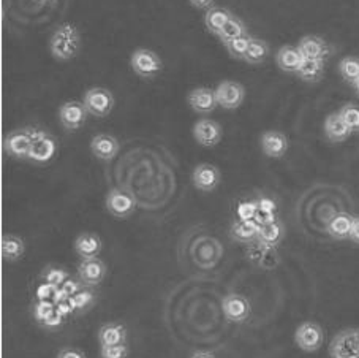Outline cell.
<instances>
[{"label": "cell", "mask_w": 359, "mask_h": 358, "mask_svg": "<svg viewBox=\"0 0 359 358\" xmlns=\"http://www.w3.org/2000/svg\"><path fill=\"white\" fill-rule=\"evenodd\" d=\"M283 238H285V227L278 219L266 222V224L259 225L257 241L263 243L266 246H271V248H277V246L282 243Z\"/></svg>", "instance_id": "obj_26"}, {"label": "cell", "mask_w": 359, "mask_h": 358, "mask_svg": "<svg viewBox=\"0 0 359 358\" xmlns=\"http://www.w3.org/2000/svg\"><path fill=\"white\" fill-rule=\"evenodd\" d=\"M330 358H359V326L337 331L327 349Z\"/></svg>", "instance_id": "obj_2"}, {"label": "cell", "mask_w": 359, "mask_h": 358, "mask_svg": "<svg viewBox=\"0 0 359 358\" xmlns=\"http://www.w3.org/2000/svg\"><path fill=\"white\" fill-rule=\"evenodd\" d=\"M258 230L259 224L257 220H236L233 222L230 228V237L236 243L241 244H252L258 239Z\"/></svg>", "instance_id": "obj_23"}, {"label": "cell", "mask_w": 359, "mask_h": 358, "mask_svg": "<svg viewBox=\"0 0 359 358\" xmlns=\"http://www.w3.org/2000/svg\"><path fill=\"white\" fill-rule=\"evenodd\" d=\"M353 89H355V92H356V95L359 97V79H358V81H356L355 84H353Z\"/></svg>", "instance_id": "obj_48"}, {"label": "cell", "mask_w": 359, "mask_h": 358, "mask_svg": "<svg viewBox=\"0 0 359 358\" xmlns=\"http://www.w3.org/2000/svg\"><path fill=\"white\" fill-rule=\"evenodd\" d=\"M72 298L76 307V316H83V314L89 312L97 305L98 293L95 292L94 287H84L75 296H72Z\"/></svg>", "instance_id": "obj_31"}, {"label": "cell", "mask_w": 359, "mask_h": 358, "mask_svg": "<svg viewBox=\"0 0 359 358\" xmlns=\"http://www.w3.org/2000/svg\"><path fill=\"white\" fill-rule=\"evenodd\" d=\"M59 287H54L51 284L48 282H43L39 286L35 292V300H54V295H55V290Z\"/></svg>", "instance_id": "obj_43"}, {"label": "cell", "mask_w": 359, "mask_h": 358, "mask_svg": "<svg viewBox=\"0 0 359 358\" xmlns=\"http://www.w3.org/2000/svg\"><path fill=\"white\" fill-rule=\"evenodd\" d=\"M128 331L122 322H108L98 329L97 339L100 347H109V345L127 344Z\"/></svg>", "instance_id": "obj_20"}, {"label": "cell", "mask_w": 359, "mask_h": 358, "mask_svg": "<svg viewBox=\"0 0 359 358\" xmlns=\"http://www.w3.org/2000/svg\"><path fill=\"white\" fill-rule=\"evenodd\" d=\"M191 183L201 192H214L222 183V173L212 164H200L195 166L194 173H191Z\"/></svg>", "instance_id": "obj_12"}, {"label": "cell", "mask_w": 359, "mask_h": 358, "mask_svg": "<svg viewBox=\"0 0 359 358\" xmlns=\"http://www.w3.org/2000/svg\"><path fill=\"white\" fill-rule=\"evenodd\" d=\"M73 248H75L78 257L81 258V260H84V258H95L100 256V252L103 249V243H102V238L98 237L97 233L83 232L76 237Z\"/></svg>", "instance_id": "obj_19"}, {"label": "cell", "mask_w": 359, "mask_h": 358, "mask_svg": "<svg viewBox=\"0 0 359 358\" xmlns=\"http://www.w3.org/2000/svg\"><path fill=\"white\" fill-rule=\"evenodd\" d=\"M294 343L302 352L313 354L325 343V331L317 322H302L294 331Z\"/></svg>", "instance_id": "obj_7"}, {"label": "cell", "mask_w": 359, "mask_h": 358, "mask_svg": "<svg viewBox=\"0 0 359 358\" xmlns=\"http://www.w3.org/2000/svg\"><path fill=\"white\" fill-rule=\"evenodd\" d=\"M298 49L304 59L326 60L331 55V46L318 35H306L298 43Z\"/></svg>", "instance_id": "obj_17"}, {"label": "cell", "mask_w": 359, "mask_h": 358, "mask_svg": "<svg viewBox=\"0 0 359 358\" xmlns=\"http://www.w3.org/2000/svg\"><path fill=\"white\" fill-rule=\"evenodd\" d=\"M323 128H325L326 138L330 140L331 143H344V141L348 140L350 135L353 133L350 131V127L345 124L342 116L339 114V111L326 117Z\"/></svg>", "instance_id": "obj_22"}, {"label": "cell", "mask_w": 359, "mask_h": 358, "mask_svg": "<svg viewBox=\"0 0 359 358\" xmlns=\"http://www.w3.org/2000/svg\"><path fill=\"white\" fill-rule=\"evenodd\" d=\"M194 138L198 145L214 147L224 138V128L214 119H200L194 126Z\"/></svg>", "instance_id": "obj_14"}, {"label": "cell", "mask_w": 359, "mask_h": 358, "mask_svg": "<svg viewBox=\"0 0 359 358\" xmlns=\"http://www.w3.org/2000/svg\"><path fill=\"white\" fill-rule=\"evenodd\" d=\"M119 150V141L109 133H97L95 137L90 140V152L94 154L98 160H102V162H111V160L117 156Z\"/></svg>", "instance_id": "obj_16"}, {"label": "cell", "mask_w": 359, "mask_h": 358, "mask_svg": "<svg viewBox=\"0 0 359 358\" xmlns=\"http://www.w3.org/2000/svg\"><path fill=\"white\" fill-rule=\"evenodd\" d=\"M41 2H45V4H54V2H57V0H41Z\"/></svg>", "instance_id": "obj_49"}, {"label": "cell", "mask_w": 359, "mask_h": 358, "mask_svg": "<svg viewBox=\"0 0 359 358\" xmlns=\"http://www.w3.org/2000/svg\"><path fill=\"white\" fill-rule=\"evenodd\" d=\"M268 55H269L268 41L252 37L244 62L250 64V65H259V64H263L266 59H268Z\"/></svg>", "instance_id": "obj_30"}, {"label": "cell", "mask_w": 359, "mask_h": 358, "mask_svg": "<svg viewBox=\"0 0 359 358\" xmlns=\"http://www.w3.org/2000/svg\"><path fill=\"white\" fill-rule=\"evenodd\" d=\"M49 49H51L53 58L60 62L76 58L78 53L81 51V34L75 24H60L49 40Z\"/></svg>", "instance_id": "obj_1"}, {"label": "cell", "mask_w": 359, "mask_h": 358, "mask_svg": "<svg viewBox=\"0 0 359 358\" xmlns=\"http://www.w3.org/2000/svg\"><path fill=\"white\" fill-rule=\"evenodd\" d=\"M231 16H233V13L228 8L210 7L206 11V15H204V24H206V29L210 34L219 35L225 24L231 20Z\"/></svg>", "instance_id": "obj_29"}, {"label": "cell", "mask_w": 359, "mask_h": 358, "mask_svg": "<svg viewBox=\"0 0 359 358\" xmlns=\"http://www.w3.org/2000/svg\"><path fill=\"white\" fill-rule=\"evenodd\" d=\"M302 59L304 58H302V54L299 53L298 46L292 45L282 46L276 54V62L278 65V69L285 73H293V75H296V72H298Z\"/></svg>", "instance_id": "obj_24"}, {"label": "cell", "mask_w": 359, "mask_h": 358, "mask_svg": "<svg viewBox=\"0 0 359 358\" xmlns=\"http://www.w3.org/2000/svg\"><path fill=\"white\" fill-rule=\"evenodd\" d=\"M250 40H252L250 35H244V37H239V39H236V40L228 41V43H225L226 51L230 53L231 58L238 59V60H244L247 49H249V45H250Z\"/></svg>", "instance_id": "obj_36"}, {"label": "cell", "mask_w": 359, "mask_h": 358, "mask_svg": "<svg viewBox=\"0 0 359 358\" xmlns=\"http://www.w3.org/2000/svg\"><path fill=\"white\" fill-rule=\"evenodd\" d=\"M70 276L72 274L68 273L65 268L59 267V265H48V267L43 268L41 274H40L43 282L51 284V286H54V287H60L62 284H64Z\"/></svg>", "instance_id": "obj_34"}, {"label": "cell", "mask_w": 359, "mask_h": 358, "mask_svg": "<svg viewBox=\"0 0 359 358\" xmlns=\"http://www.w3.org/2000/svg\"><path fill=\"white\" fill-rule=\"evenodd\" d=\"M89 111L84 107L83 102L78 100H70L65 102L62 107L59 108V121L62 127L68 132H75L79 131L88 121Z\"/></svg>", "instance_id": "obj_9"}, {"label": "cell", "mask_w": 359, "mask_h": 358, "mask_svg": "<svg viewBox=\"0 0 359 358\" xmlns=\"http://www.w3.org/2000/svg\"><path fill=\"white\" fill-rule=\"evenodd\" d=\"M353 218H355V216H350L346 213H339L336 216H332L331 220L327 222L326 225V230L330 233V237L332 239H337V241L348 239L353 225Z\"/></svg>", "instance_id": "obj_27"}, {"label": "cell", "mask_w": 359, "mask_h": 358, "mask_svg": "<svg viewBox=\"0 0 359 358\" xmlns=\"http://www.w3.org/2000/svg\"><path fill=\"white\" fill-rule=\"evenodd\" d=\"M104 206L113 218L127 219L135 213L136 200L126 190L111 189L107 194V199H104Z\"/></svg>", "instance_id": "obj_8"}, {"label": "cell", "mask_w": 359, "mask_h": 358, "mask_svg": "<svg viewBox=\"0 0 359 358\" xmlns=\"http://www.w3.org/2000/svg\"><path fill=\"white\" fill-rule=\"evenodd\" d=\"M190 4L194 5L195 8H200V10H209L210 7H212L214 0H190Z\"/></svg>", "instance_id": "obj_46"}, {"label": "cell", "mask_w": 359, "mask_h": 358, "mask_svg": "<svg viewBox=\"0 0 359 358\" xmlns=\"http://www.w3.org/2000/svg\"><path fill=\"white\" fill-rule=\"evenodd\" d=\"M215 97H217L219 107L224 110H238L245 98V88L238 81L226 79V81H222L217 86Z\"/></svg>", "instance_id": "obj_11"}, {"label": "cell", "mask_w": 359, "mask_h": 358, "mask_svg": "<svg viewBox=\"0 0 359 358\" xmlns=\"http://www.w3.org/2000/svg\"><path fill=\"white\" fill-rule=\"evenodd\" d=\"M339 73L344 81L348 84H355L359 79V58L356 55H346L339 62Z\"/></svg>", "instance_id": "obj_33"}, {"label": "cell", "mask_w": 359, "mask_h": 358, "mask_svg": "<svg viewBox=\"0 0 359 358\" xmlns=\"http://www.w3.org/2000/svg\"><path fill=\"white\" fill-rule=\"evenodd\" d=\"M86 286L83 284V281L79 279V277L76 276H70L68 279L62 284V286L59 287L62 290V293L67 295V296H75L79 290H83Z\"/></svg>", "instance_id": "obj_41"}, {"label": "cell", "mask_w": 359, "mask_h": 358, "mask_svg": "<svg viewBox=\"0 0 359 358\" xmlns=\"http://www.w3.org/2000/svg\"><path fill=\"white\" fill-rule=\"evenodd\" d=\"M26 252V243L21 237L13 233H5L2 237V258L8 263L21 260Z\"/></svg>", "instance_id": "obj_25"}, {"label": "cell", "mask_w": 359, "mask_h": 358, "mask_svg": "<svg viewBox=\"0 0 359 358\" xmlns=\"http://www.w3.org/2000/svg\"><path fill=\"white\" fill-rule=\"evenodd\" d=\"M296 75L306 83H318L325 77V60L302 59Z\"/></svg>", "instance_id": "obj_28"}, {"label": "cell", "mask_w": 359, "mask_h": 358, "mask_svg": "<svg viewBox=\"0 0 359 358\" xmlns=\"http://www.w3.org/2000/svg\"><path fill=\"white\" fill-rule=\"evenodd\" d=\"M55 358H88L84 352L78 347H72V345H67V347H62L57 352V357Z\"/></svg>", "instance_id": "obj_44"}, {"label": "cell", "mask_w": 359, "mask_h": 358, "mask_svg": "<svg viewBox=\"0 0 359 358\" xmlns=\"http://www.w3.org/2000/svg\"><path fill=\"white\" fill-rule=\"evenodd\" d=\"M34 127H22L11 131L4 137V151L10 157L18 160H27L30 147H32Z\"/></svg>", "instance_id": "obj_5"}, {"label": "cell", "mask_w": 359, "mask_h": 358, "mask_svg": "<svg viewBox=\"0 0 359 358\" xmlns=\"http://www.w3.org/2000/svg\"><path fill=\"white\" fill-rule=\"evenodd\" d=\"M339 114L342 116L345 124L350 127L351 132H359V105L356 103H345L339 110Z\"/></svg>", "instance_id": "obj_37"}, {"label": "cell", "mask_w": 359, "mask_h": 358, "mask_svg": "<svg viewBox=\"0 0 359 358\" xmlns=\"http://www.w3.org/2000/svg\"><path fill=\"white\" fill-rule=\"evenodd\" d=\"M79 279L83 281L86 287H98L100 284L107 279L108 276V267L102 258H84L78 265V274Z\"/></svg>", "instance_id": "obj_10"}, {"label": "cell", "mask_w": 359, "mask_h": 358, "mask_svg": "<svg viewBox=\"0 0 359 358\" xmlns=\"http://www.w3.org/2000/svg\"><path fill=\"white\" fill-rule=\"evenodd\" d=\"M247 257L250 258V262H253L262 268H274L278 262L276 248H271V246H266L259 241L249 244Z\"/></svg>", "instance_id": "obj_21"}, {"label": "cell", "mask_w": 359, "mask_h": 358, "mask_svg": "<svg viewBox=\"0 0 359 358\" xmlns=\"http://www.w3.org/2000/svg\"><path fill=\"white\" fill-rule=\"evenodd\" d=\"M258 214L257 200H247L239 203L238 206V219L239 220H255Z\"/></svg>", "instance_id": "obj_38"}, {"label": "cell", "mask_w": 359, "mask_h": 358, "mask_svg": "<svg viewBox=\"0 0 359 358\" xmlns=\"http://www.w3.org/2000/svg\"><path fill=\"white\" fill-rule=\"evenodd\" d=\"M128 354H130V349L127 344L100 347V358H128Z\"/></svg>", "instance_id": "obj_40"}, {"label": "cell", "mask_w": 359, "mask_h": 358, "mask_svg": "<svg viewBox=\"0 0 359 358\" xmlns=\"http://www.w3.org/2000/svg\"><path fill=\"white\" fill-rule=\"evenodd\" d=\"M130 65H132L136 75L146 79L157 77L163 69V62L160 55L149 48L135 49L132 58H130Z\"/></svg>", "instance_id": "obj_4"}, {"label": "cell", "mask_w": 359, "mask_h": 358, "mask_svg": "<svg viewBox=\"0 0 359 358\" xmlns=\"http://www.w3.org/2000/svg\"><path fill=\"white\" fill-rule=\"evenodd\" d=\"M190 358H217V357H215L214 352L210 350H196L191 354Z\"/></svg>", "instance_id": "obj_47"}, {"label": "cell", "mask_w": 359, "mask_h": 358, "mask_svg": "<svg viewBox=\"0 0 359 358\" xmlns=\"http://www.w3.org/2000/svg\"><path fill=\"white\" fill-rule=\"evenodd\" d=\"M57 147V140H55L51 133L34 127L32 147H30L27 160L36 165H46L55 157Z\"/></svg>", "instance_id": "obj_3"}, {"label": "cell", "mask_w": 359, "mask_h": 358, "mask_svg": "<svg viewBox=\"0 0 359 358\" xmlns=\"http://www.w3.org/2000/svg\"><path fill=\"white\" fill-rule=\"evenodd\" d=\"M244 35H249L244 21L241 20V18L233 15L231 20L225 24L224 29L220 30V34L217 37H219V40L225 45V43L236 40V39H239V37H244Z\"/></svg>", "instance_id": "obj_32"}, {"label": "cell", "mask_w": 359, "mask_h": 358, "mask_svg": "<svg viewBox=\"0 0 359 358\" xmlns=\"http://www.w3.org/2000/svg\"><path fill=\"white\" fill-rule=\"evenodd\" d=\"M65 320L67 319L62 316V314L57 310H54L45 320H43L40 326H41V329H45L46 331H55V330H59V329H62V326H64Z\"/></svg>", "instance_id": "obj_39"}, {"label": "cell", "mask_w": 359, "mask_h": 358, "mask_svg": "<svg viewBox=\"0 0 359 358\" xmlns=\"http://www.w3.org/2000/svg\"><path fill=\"white\" fill-rule=\"evenodd\" d=\"M222 311L226 320L234 324H243L250 317V303L245 296L239 293H228L222 300Z\"/></svg>", "instance_id": "obj_13"}, {"label": "cell", "mask_w": 359, "mask_h": 358, "mask_svg": "<svg viewBox=\"0 0 359 358\" xmlns=\"http://www.w3.org/2000/svg\"><path fill=\"white\" fill-rule=\"evenodd\" d=\"M83 103L90 116L107 117L114 108V95L113 92L103 88V86H95V88L86 92Z\"/></svg>", "instance_id": "obj_6"}, {"label": "cell", "mask_w": 359, "mask_h": 358, "mask_svg": "<svg viewBox=\"0 0 359 358\" xmlns=\"http://www.w3.org/2000/svg\"><path fill=\"white\" fill-rule=\"evenodd\" d=\"M350 241L359 246V216L353 218V225H351V232H350Z\"/></svg>", "instance_id": "obj_45"}, {"label": "cell", "mask_w": 359, "mask_h": 358, "mask_svg": "<svg viewBox=\"0 0 359 358\" xmlns=\"http://www.w3.org/2000/svg\"><path fill=\"white\" fill-rule=\"evenodd\" d=\"M54 310H55V303L53 300H34L32 305H30V312H32V317L39 325Z\"/></svg>", "instance_id": "obj_35"}, {"label": "cell", "mask_w": 359, "mask_h": 358, "mask_svg": "<svg viewBox=\"0 0 359 358\" xmlns=\"http://www.w3.org/2000/svg\"><path fill=\"white\" fill-rule=\"evenodd\" d=\"M55 310H57L65 319L76 316V307H75V303H73L72 296H65V298L59 300L57 303H55Z\"/></svg>", "instance_id": "obj_42"}, {"label": "cell", "mask_w": 359, "mask_h": 358, "mask_svg": "<svg viewBox=\"0 0 359 358\" xmlns=\"http://www.w3.org/2000/svg\"><path fill=\"white\" fill-rule=\"evenodd\" d=\"M187 102L190 105V108L198 114H209L219 107L217 97H215V91L209 88L194 89L189 94Z\"/></svg>", "instance_id": "obj_18"}, {"label": "cell", "mask_w": 359, "mask_h": 358, "mask_svg": "<svg viewBox=\"0 0 359 358\" xmlns=\"http://www.w3.org/2000/svg\"><path fill=\"white\" fill-rule=\"evenodd\" d=\"M259 146L266 157L282 159L288 151V138L283 132L266 131L259 137Z\"/></svg>", "instance_id": "obj_15"}]
</instances>
